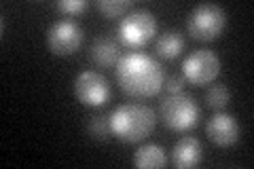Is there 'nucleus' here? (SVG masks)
<instances>
[{"mask_svg": "<svg viewBox=\"0 0 254 169\" xmlns=\"http://www.w3.org/2000/svg\"><path fill=\"white\" fill-rule=\"evenodd\" d=\"M55 6H58L62 13H66V15H76V13H81V11L87 9V2L85 0H60Z\"/></svg>", "mask_w": 254, "mask_h": 169, "instance_id": "17", "label": "nucleus"}, {"mask_svg": "<svg viewBox=\"0 0 254 169\" xmlns=\"http://www.w3.org/2000/svg\"><path fill=\"white\" fill-rule=\"evenodd\" d=\"M163 87L168 89V93H178V91H182V87H185V74H178V72H174V74L165 76Z\"/></svg>", "mask_w": 254, "mask_h": 169, "instance_id": "18", "label": "nucleus"}, {"mask_svg": "<svg viewBox=\"0 0 254 169\" xmlns=\"http://www.w3.org/2000/svg\"><path fill=\"white\" fill-rule=\"evenodd\" d=\"M119 34L127 47H144L157 34V17L148 9H131L121 19Z\"/></svg>", "mask_w": 254, "mask_h": 169, "instance_id": "5", "label": "nucleus"}, {"mask_svg": "<svg viewBox=\"0 0 254 169\" xmlns=\"http://www.w3.org/2000/svg\"><path fill=\"white\" fill-rule=\"evenodd\" d=\"M110 131L123 142H140L155 129L157 116L150 106L144 104H121L108 116Z\"/></svg>", "mask_w": 254, "mask_h": 169, "instance_id": "2", "label": "nucleus"}, {"mask_svg": "<svg viewBox=\"0 0 254 169\" xmlns=\"http://www.w3.org/2000/svg\"><path fill=\"white\" fill-rule=\"evenodd\" d=\"M205 102H208V106L212 108H225L229 102H231V91H229V87L227 85H222V83H216V85H212L208 91H205Z\"/></svg>", "mask_w": 254, "mask_h": 169, "instance_id": "15", "label": "nucleus"}, {"mask_svg": "<svg viewBox=\"0 0 254 169\" xmlns=\"http://www.w3.org/2000/svg\"><path fill=\"white\" fill-rule=\"evenodd\" d=\"M220 72V57L212 49H195L182 61V74L195 85H208Z\"/></svg>", "mask_w": 254, "mask_h": 169, "instance_id": "6", "label": "nucleus"}, {"mask_svg": "<svg viewBox=\"0 0 254 169\" xmlns=\"http://www.w3.org/2000/svg\"><path fill=\"white\" fill-rule=\"evenodd\" d=\"M155 49H157V53L161 55V57L174 59V57H178V55L182 53V49H185V38H182V34L178 30H165L163 34L157 38Z\"/></svg>", "mask_w": 254, "mask_h": 169, "instance_id": "13", "label": "nucleus"}, {"mask_svg": "<svg viewBox=\"0 0 254 169\" xmlns=\"http://www.w3.org/2000/svg\"><path fill=\"white\" fill-rule=\"evenodd\" d=\"M95 6L104 17L113 19V17H121V15H125L131 9V0H98Z\"/></svg>", "mask_w": 254, "mask_h": 169, "instance_id": "14", "label": "nucleus"}, {"mask_svg": "<svg viewBox=\"0 0 254 169\" xmlns=\"http://www.w3.org/2000/svg\"><path fill=\"white\" fill-rule=\"evenodd\" d=\"M168 163L165 159V148L159 144H144L133 152V165L142 169H157Z\"/></svg>", "mask_w": 254, "mask_h": 169, "instance_id": "12", "label": "nucleus"}, {"mask_svg": "<svg viewBox=\"0 0 254 169\" xmlns=\"http://www.w3.org/2000/svg\"><path fill=\"white\" fill-rule=\"evenodd\" d=\"M89 57L102 68L115 66V63L121 59V45H119L113 36H106V34L98 36L89 49Z\"/></svg>", "mask_w": 254, "mask_h": 169, "instance_id": "11", "label": "nucleus"}, {"mask_svg": "<svg viewBox=\"0 0 254 169\" xmlns=\"http://www.w3.org/2000/svg\"><path fill=\"white\" fill-rule=\"evenodd\" d=\"M83 28L74 19H60L47 30V45L55 55H70L83 45Z\"/></svg>", "mask_w": 254, "mask_h": 169, "instance_id": "7", "label": "nucleus"}, {"mask_svg": "<svg viewBox=\"0 0 254 169\" xmlns=\"http://www.w3.org/2000/svg\"><path fill=\"white\" fill-rule=\"evenodd\" d=\"M161 118L170 129L187 131L199 120V106H197L193 95L185 91L168 93L161 102Z\"/></svg>", "mask_w": 254, "mask_h": 169, "instance_id": "3", "label": "nucleus"}, {"mask_svg": "<svg viewBox=\"0 0 254 169\" xmlns=\"http://www.w3.org/2000/svg\"><path fill=\"white\" fill-rule=\"evenodd\" d=\"M201 157H203V146L195 135H185V138H180L176 144H174L172 163L180 169H189V167L199 165Z\"/></svg>", "mask_w": 254, "mask_h": 169, "instance_id": "10", "label": "nucleus"}, {"mask_svg": "<svg viewBox=\"0 0 254 169\" xmlns=\"http://www.w3.org/2000/svg\"><path fill=\"white\" fill-rule=\"evenodd\" d=\"M87 133L91 135L93 140H106L110 133V120H108V116H102V114H95V116H91L89 120H87Z\"/></svg>", "mask_w": 254, "mask_h": 169, "instance_id": "16", "label": "nucleus"}, {"mask_svg": "<svg viewBox=\"0 0 254 169\" xmlns=\"http://www.w3.org/2000/svg\"><path fill=\"white\" fill-rule=\"evenodd\" d=\"M227 26V15L222 6L214 2H201L189 13L187 28L195 38L199 40H214L220 36V32Z\"/></svg>", "mask_w": 254, "mask_h": 169, "instance_id": "4", "label": "nucleus"}, {"mask_svg": "<svg viewBox=\"0 0 254 169\" xmlns=\"http://www.w3.org/2000/svg\"><path fill=\"white\" fill-rule=\"evenodd\" d=\"M117 80L125 93L133 98H150L163 85V68L146 53H127L117 61Z\"/></svg>", "mask_w": 254, "mask_h": 169, "instance_id": "1", "label": "nucleus"}, {"mask_svg": "<svg viewBox=\"0 0 254 169\" xmlns=\"http://www.w3.org/2000/svg\"><path fill=\"white\" fill-rule=\"evenodd\" d=\"M208 138L218 146H233L240 140V123L229 112H216L205 125Z\"/></svg>", "mask_w": 254, "mask_h": 169, "instance_id": "9", "label": "nucleus"}, {"mask_svg": "<svg viewBox=\"0 0 254 169\" xmlns=\"http://www.w3.org/2000/svg\"><path fill=\"white\" fill-rule=\"evenodd\" d=\"M74 95L85 106H102L110 98V85L104 74L95 70H83L74 78Z\"/></svg>", "mask_w": 254, "mask_h": 169, "instance_id": "8", "label": "nucleus"}]
</instances>
